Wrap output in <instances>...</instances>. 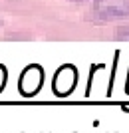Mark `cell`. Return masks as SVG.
I'll use <instances>...</instances> for the list:
<instances>
[{"mask_svg": "<svg viewBox=\"0 0 129 133\" xmlns=\"http://www.w3.org/2000/svg\"><path fill=\"white\" fill-rule=\"evenodd\" d=\"M93 14L97 20H121L129 18V0H96Z\"/></svg>", "mask_w": 129, "mask_h": 133, "instance_id": "1", "label": "cell"}, {"mask_svg": "<svg viewBox=\"0 0 129 133\" xmlns=\"http://www.w3.org/2000/svg\"><path fill=\"white\" fill-rule=\"evenodd\" d=\"M67 68H70V66H64L62 70H60V74L56 76V82H54V89H56V94H62V95L70 94L72 88H73V83L78 82V76H72L70 79H66Z\"/></svg>", "mask_w": 129, "mask_h": 133, "instance_id": "2", "label": "cell"}, {"mask_svg": "<svg viewBox=\"0 0 129 133\" xmlns=\"http://www.w3.org/2000/svg\"><path fill=\"white\" fill-rule=\"evenodd\" d=\"M117 38H121V40H129V26L119 28V30H117Z\"/></svg>", "mask_w": 129, "mask_h": 133, "instance_id": "3", "label": "cell"}, {"mask_svg": "<svg viewBox=\"0 0 129 133\" xmlns=\"http://www.w3.org/2000/svg\"><path fill=\"white\" fill-rule=\"evenodd\" d=\"M73 2H79V0H73Z\"/></svg>", "mask_w": 129, "mask_h": 133, "instance_id": "4", "label": "cell"}]
</instances>
